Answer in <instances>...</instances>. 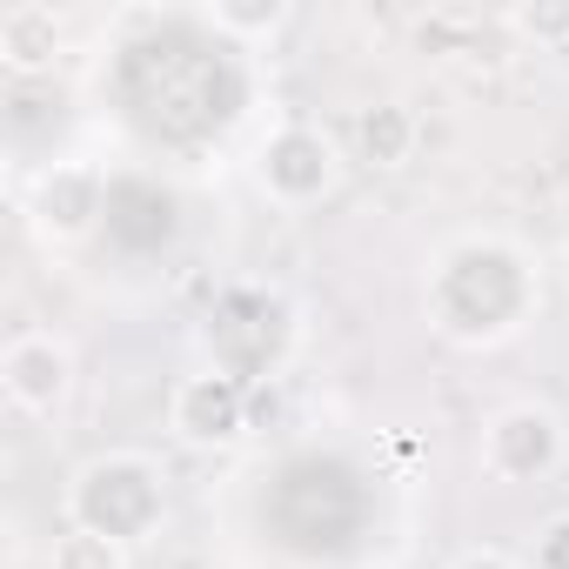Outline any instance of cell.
<instances>
[{
    "mask_svg": "<svg viewBox=\"0 0 569 569\" xmlns=\"http://www.w3.org/2000/svg\"><path fill=\"white\" fill-rule=\"evenodd\" d=\"M68 516H74L81 529L114 536V542H141V536H154L161 516H168V496H161V469H154V456H141V449L94 456V462L74 476V489H68Z\"/></svg>",
    "mask_w": 569,
    "mask_h": 569,
    "instance_id": "obj_1",
    "label": "cell"
},
{
    "mask_svg": "<svg viewBox=\"0 0 569 569\" xmlns=\"http://www.w3.org/2000/svg\"><path fill=\"white\" fill-rule=\"evenodd\" d=\"M416 141H422V121H416L409 108L382 101V108L362 114V154H369L376 168H402V161L416 154Z\"/></svg>",
    "mask_w": 569,
    "mask_h": 569,
    "instance_id": "obj_9",
    "label": "cell"
},
{
    "mask_svg": "<svg viewBox=\"0 0 569 569\" xmlns=\"http://www.w3.org/2000/svg\"><path fill=\"white\" fill-rule=\"evenodd\" d=\"M482 248V281L456 254H442V281H469V296H436V316L456 342H502L529 316V261L509 241H476Z\"/></svg>",
    "mask_w": 569,
    "mask_h": 569,
    "instance_id": "obj_2",
    "label": "cell"
},
{
    "mask_svg": "<svg viewBox=\"0 0 569 569\" xmlns=\"http://www.w3.org/2000/svg\"><path fill=\"white\" fill-rule=\"evenodd\" d=\"M61 48H68V28H61L54 8H41V0H21V8L0 14V68L8 74L34 81V74H48L61 61Z\"/></svg>",
    "mask_w": 569,
    "mask_h": 569,
    "instance_id": "obj_8",
    "label": "cell"
},
{
    "mask_svg": "<svg viewBox=\"0 0 569 569\" xmlns=\"http://www.w3.org/2000/svg\"><path fill=\"white\" fill-rule=\"evenodd\" d=\"M449 569H516V562H509L502 549H469V556H456Z\"/></svg>",
    "mask_w": 569,
    "mask_h": 569,
    "instance_id": "obj_14",
    "label": "cell"
},
{
    "mask_svg": "<svg viewBox=\"0 0 569 569\" xmlns=\"http://www.w3.org/2000/svg\"><path fill=\"white\" fill-rule=\"evenodd\" d=\"M254 174H261L268 201H281V208H316V201L342 181V148H336L322 128L289 121V128H274V134L261 141Z\"/></svg>",
    "mask_w": 569,
    "mask_h": 569,
    "instance_id": "obj_3",
    "label": "cell"
},
{
    "mask_svg": "<svg viewBox=\"0 0 569 569\" xmlns=\"http://www.w3.org/2000/svg\"><path fill=\"white\" fill-rule=\"evenodd\" d=\"M281 0H214L208 8V21H214V34H234V41H254V34H274L281 28Z\"/></svg>",
    "mask_w": 569,
    "mask_h": 569,
    "instance_id": "obj_11",
    "label": "cell"
},
{
    "mask_svg": "<svg viewBox=\"0 0 569 569\" xmlns=\"http://www.w3.org/2000/svg\"><path fill=\"white\" fill-rule=\"evenodd\" d=\"M0 389L21 416H61V402L74 396V349L54 329H21L0 349Z\"/></svg>",
    "mask_w": 569,
    "mask_h": 569,
    "instance_id": "obj_5",
    "label": "cell"
},
{
    "mask_svg": "<svg viewBox=\"0 0 569 569\" xmlns=\"http://www.w3.org/2000/svg\"><path fill=\"white\" fill-rule=\"evenodd\" d=\"M168 429L194 449H228L248 429V389L241 376L214 369V376H181L168 396Z\"/></svg>",
    "mask_w": 569,
    "mask_h": 569,
    "instance_id": "obj_6",
    "label": "cell"
},
{
    "mask_svg": "<svg viewBox=\"0 0 569 569\" xmlns=\"http://www.w3.org/2000/svg\"><path fill=\"white\" fill-rule=\"evenodd\" d=\"M536 569H569V516L542 522V536H536Z\"/></svg>",
    "mask_w": 569,
    "mask_h": 569,
    "instance_id": "obj_13",
    "label": "cell"
},
{
    "mask_svg": "<svg viewBox=\"0 0 569 569\" xmlns=\"http://www.w3.org/2000/svg\"><path fill=\"white\" fill-rule=\"evenodd\" d=\"M34 228L48 234V241H81L88 228H94V214L108 208V181L88 168V161H54L48 174H41V188H34Z\"/></svg>",
    "mask_w": 569,
    "mask_h": 569,
    "instance_id": "obj_7",
    "label": "cell"
},
{
    "mask_svg": "<svg viewBox=\"0 0 569 569\" xmlns=\"http://www.w3.org/2000/svg\"><path fill=\"white\" fill-rule=\"evenodd\" d=\"M48 569H128V542H114V536H101V529L68 522V529L48 542Z\"/></svg>",
    "mask_w": 569,
    "mask_h": 569,
    "instance_id": "obj_10",
    "label": "cell"
},
{
    "mask_svg": "<svg viewBox=\"0 0 569 569\" xmlns=\"http://www.w3.org/2000/svg\"><path fill=\"white\" fill-rule=\"evenodd\" d=\"M569 456V436H562V416L542 409V402H509L489 429H482V469L496 482H542L556 476Z\"/></svg>",
    "mask_w": 569,
    "mask_h": 569,
    "instance_id": "obj_4",
    "label": "cell"
},
{
    "mask_svg": "<svg viewBox=\"0 0 569 569\" xmlns=\"http://www.w3.org/2000/svg\"><path fill=\"white\" fill-rule=\"evenodd\" d=\"M509 28L529 34L536 48H562L569 41V8H509Z\"/></svg>",
    "mask_w": 569,
    "mask_h": 569,
    "instance_id": "obj_12",
    "label": "cell"
},
{
    "mask_svg": "<svg viewBox=\"0 0 569 569\" xmlns=\"http://www.w3.org/2000/svg\"><path fill=\"white\" fill-rule=\"evenodd\" d=\"M556 268H562V281H569V234H562V248H556Z\"/></svg>",
    "mask_w": 569,
    "mask_h": 569,
    "instance_id": "obj_15",
    "label": "cell"
}]
</instances>
